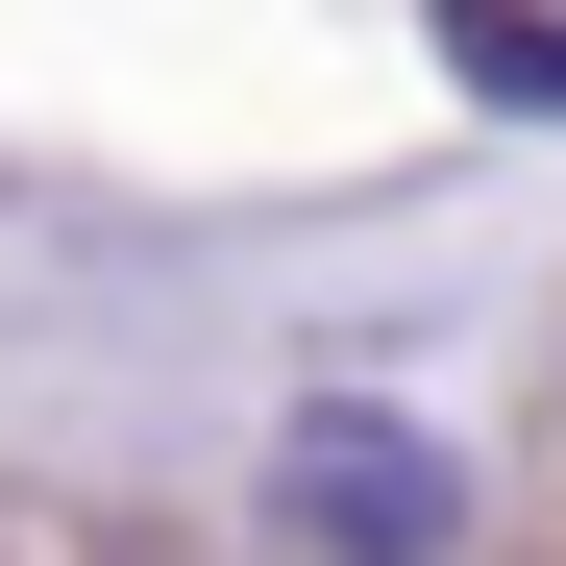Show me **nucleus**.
I'll return each instance as SVG.
<instances>
[{
    "mask_svg": "<svg viewBox=\"0 0 566 566\" xmlns=\"http://www.w3.org/2000/svg\"><path fill=\"white\" fill-rule=\"evenodd\" d=\"M443 74H493V99H566V25H517V0H468V25H443Z\"/></svg>",
    "mask_w": 566,
    "mask_h": 566,
    "instance_id": "obj_2",
    "label": "nucleus"
},
{
    "mask_svg": "<svg viewBox=\"0 0 566 566\" xmlns=\"http://www.w3.org/2000/svg\"><path fill=\"white\" fill-rule=\"evenodd\" d=\"M271 493H296V542H345V566H443L468 468H443L419 419H296V443H271Z\"/></svg>",
    "mask_w": 566,
    "mask_h": 566,
    "instance_id": "obj_1",
    "label": "nucleus"
}]
</instances>
